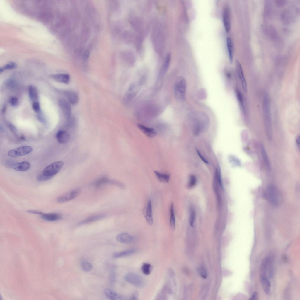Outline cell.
<instances>
[{
    "label": "cell",
    "mask_w": 300,
    "mask_h": 300,
    "mask_svg": "<svg viewBox=\"0 0 300 300\" xmlns=\"http://www.w3.org/2000/svg\"><path fill=\"white\" fill-rule=\"evenodd\" d=\"M194 134L198 135L204 130L209 125L208 117L205 113L197 112L192 113L190 117Z\"/></svg>",
    "instance_id": "6da1fadb"
},
{
    "label": "cell",
    "mask_w": 300,
    "mask_h": 300,
    "mask_svg": "<svg viewBox=\"0 0 300 300\" xmlns=\"http://www.w3.org/2000/svg\"><path fill=\"white\" fill-rule=\"evenodd\" d=\"M263 110L264 124L266 134L268 140L271 141L272 138V130L269 98L267 94H265L264 97Z\"/></svg>",
    "instance_id": "7a4b0ae2"
},
{
    "label": "cell",
    "mask_w": 300,
    "mask_h": 300,
    "mask_svg": "<svg viewBox=\"0 0 300 300\" xmlns=\"http://www.w3.org/2000/svg\"><path fill=\"white\" fill-rule=\"evenodd\" d=\"M186 81L182 76L178 77L175 83L174 91L176 100L179 102H183L185 99L186 90Z\"/></svg>",
    "instance_id": "3957f363"
},
{
    "label": "cell",
    "mask_w": 300,
    "mask_h": 300,
    "mask_svg": "<svg viewBox=\"0 0 300 300\" xmlns=\"http://www.w3.org/2000/svg\"><path fill=\"white\" fill-rule=\"evenodd\" d=\"M265 197L273 205H279L280 201L279 191L276 186L270 185L267 186L264 193Z\"/></svg>",
    "instance_id": "277c9868"
},
{
    "label": "cell",
    "mask_w": 300,
    "mask_h": 300,
    "mask_svg": "<svg viewBox=\"0 0 300 300\" xmlns=\"http://www.w3.org/2000/svg\"><path fill=\"white\" fill-rule=\"evenodd\" d=\"M140 85V83L138 82L131 84L123 97V101L125 104H128L132 101L139 92Z\"/></svg>",
    "instance_id": "5b68a950"
},
{
    "label": "cell",
    "mask_w": 300,
    "mask_h": 300,
    "mask_svg": "<svg viewBox=\"0 0 300 300\" xmlns=\"http://www.w3.org/2000/svg\"><path fill=\"white\" fill-rule=\"evenodd\" d=\"M63 165L64 163L62 161L52 163L44 169L42 173L46 176L52 178L59 171Z\"/></svg>",
    "instance_id": "8992f818"
},
{
    "label": "cell",
    "mask_w": 300,
    "mask_h": 300,
    "mask_svg": "<svg viewBox=\"0 0 300 300\" xmlns=\"http://www.w3.org/2000/svg\"><path fill=\"white\" fill-rule=\"evenodd\" d=\"M81 190L76 188L58 196L56 199L57 202L62 203L68 202L75 198L80 194Z\"/></svg>",
    "instance_id": "52a82bcc"
},
{
    "label": "cell",
    "mask_w": 300,
    "mask_h": 300,
    "mask_svg": "<svg viewBox=\"0 0 300 300\" xmlns=\"http://www.w3.org/2000/svg\"><path fill=\"white\" fill-rule=\"evenodd\" d=\"M32 150L33 148L30 146H21L11 150L8 152V154L10 157L15 158L28 154Z\"/></svg>",
    "instance_id": "ba28073f"
},
{
    "label": "cell",
    "mask_w": 300,
    "mask_h": 300,
    "mask_svg": "<svg viewBox=\"0 0 300 300\" xmlns=\"http://www.w3.org/2000/svg\"><path fill=\"white\" fill-rule=\"evenodd\" d=\"M124 278L126 282L134 286L141 287L144 285V282L143 279L136 274L129 273L125 274Z\"/></svg>",
    "instance_id": "9c48e42d"
},
{
    "label": "cell",
    "mask_w": 300,
    "mask_h": 300,
    "mask_svg": "<svg viewBox=\"0 0 300 300\" xmlns=\"http://www.w3.org/2000/svg\"><path fill=\"white\" fill-rule=\"evenodd\" d=\"M58 103L65 117L67 119L71 117V107L69 103L65 99H61L59 100Z\"/></svg>",
    "instance_id": "30bf717a"
},
{
    "label": "cell",
    "mask_w": 300,
    "mask_h": 300,
    "mask_svg": "<svg viewBox=\"0 0 300 300\" xmlns=\"http://www.w3.org/2000/svg\"><path fill=\"white\" fill-rule=\"evenodd\" d=\"M235 65L238 77L241 80L243 90L245 92L247 91V83L241 65L237 60H235Z\"/></svg>",
    "instance_id": "8fae6325"
},
{
    "label": "cell",
    "mask_w": 300,
    "mask_h": 300,
    "mask_svg": "<svg viewBox=\"0 0 300 300\" xmlns=\"http://www.w3.org/2000/svg\"><path fill=\"white\" fill-rule=\"evenodd\" d=\"M56 137L59 143L64 144L67 143L69 141L70 138V135L66 131L60 130L56 133Z\"/></svg>",
    "instance_id": "7c38bea8"
},
{
    "label": "cell",
    "mask_w": 300,
    "mask_h": 300,
    "mask_svg": "<svg viewBox=\"0 0 300 300\" xmlns=\"http://www.w3.org/2000/svg\"><path fill=\"white\" fill-rule=\"evenodd\" d=\"M223 19L224 25L226 32H229L231 27L230 11L228 8L226 6L223 9Z\"/></svg>",
    "instance_id": "4fadbf2b"
},
{
    "label": "cell",
    "mask_w": 300,
    "mask_h": 300,
    "mask_svg": "<svg viewBox=\"0 0 300 300\" xmlns=\"http://www.w3.org/2000/svg\"><path fill=\"white\" fill-rule=\"evenodd\" d=\"M31 167V165L29 162L24 161L17 163H14L11 168L18 171H23L29 169Z\"/></svg>",
    "instance_id": "5bb4252c"
},
{
    "label": "cell",
    "mask_w": 300,
    "mask_h": 300,
    "mask_svg": "<svg viewBox=\"0 0 300 300\" xmlns=\"http://www.w3.org/2000/svg\"><path fill=\"white\" fill-rule=\"evenodd\" d=\"M103 291L104 294L109 299L120 300L124 299V297L116 293L110 289L105 288Z\"/></svg>",
    "instance_id": "9a60e30c"
},
{
    "label": "cell",
    "mask_w": 300,
    "mask_h": 300,
    "mask_svg": "<svg viewBox=\"0 0 300 300\" xmlns=\"http://www.w3.org/2000/svg\"><path fill=\"white\" fill-rule=\"evenodd\" d=\"M51 76L54 80L65 84L68 83L70 81V76L67 74H56Z\"/></svg>",
    "instance_id": "2e32d148"
},
{
    "label": "cell",
    "mask_w": 300,
    "mask_h": 300,
    "mask_svg": "<svg viewBox=\"0 0 300 300\" xmlns=\"http://www.w3.org/2000/svg\"><path fill=\"white\" fill-rule=\"evenodd\" d=\"M64 93L71 104L75 105L77 103L79 98L78 95L76 92L73 91L68 90L65 91Z\"/></svg>",
    "instance_id": "e0dca14e"
},
{
    "label": "cell",
    "mask_w": 300,
    "mask_h": 300,
    "mask_svg": "<svg viewBox=\"0 0 300 300\" xmlns=\"http://www.w3.org/2000/svg\"><path fill=\"white\" fill-rule=\"evenodd\" d=\"M42 219L49 221H54L61 219L62 217L60 214L57 213H44L40 215Z\"/></svg>",
    "instance_id": "ac0fdd59"
},
{
    "label": "cell",
    "mask_w": 300,
    "mask_h": 300,
    "mask_svg": "<svg viewBox=\"0 0 300 300\" xmlns=\"http://www.w3.org/2000/svg\"><path fill=\"white\" fill-rule=\"evenodd\" d=\"M137 125L141 131L147 136L153 138L156 135V132L154 129L147 127L140 124H138Z\"/></svg>",
    "instance_id": "d6986e66"
},
{
    "label": "cell",
    "mask_w": 300,
    "mask_h": 300,
    "mask_svg": "<svg viewBox=\"0 0 300 300\" xmlns=\"http://www.w3.org/2000/svg\"><path fill=\"white\" fill-rule=\"evenodd\" d=\"M271 258L269 256L265 257L262 262L260 272V278L266 277L269 263Z\"/></svg>",
    "instance_id": "ffe728a7"
},
{
    "label": "cell",
    "mask_w": 300,
    "mask_h": 300,
    "mask_svg": "<svg viewBox=\"0 0 300 300\" xmlns=\"http://www.w3.org/2000/svg\"><path fill=\"white\" fill-rule=\"evenodd\" d=\"M117 240L121 243H129L133 240V237L127 233H122L118 235L116 237Z\"/></svg>",
    "instance_id": "44dd1931"
},
{
    "label": "cell",
    "mask_w": 300,
    "mask_h": 300,
    "mask_svg": "<svg viewBox=\"0 0 300 300\" xmlns=\"http://www.w3.org/2000/svg\"><path fill=\"white\" fill-rule=\"evenodd\" d=\"M145 218L148 224L151 225L153 223L152 217V207L151 200L148 201L145 212Z\"/></svg>",
    "instance_id": "7402d4cb"
},
{
    "label": "cell",
    "mask_w": 300,
    "mask_h": 300,
    "mask_svg": "<svg viewBox=\"0 0 300 300\" xmlns=\"http://www.w3.org/2000/svg\"><path fill=\"white\" fill-rule=\"evenodd\" d=\"M106 216V214H99L92 215L80 221L79 224H83L96 221L103 219Z\"/></svg>",
    "instance_id": "603a6c76"
},
{
    "label": "cell",
    "mask_w": 300,
    "mask_h": 300,
    "mask_svg": "<svg viewBox=\"0 0 300 300\" xmlns=\"http://www.w3.org/2000/svg\"><path fill=\"white\" fill-rule=\"evenodd\" d=\"M227 46L229 54V60L232 63L233 58L234 47L233 44L230 37H228L226 38Z\"/></svg>",
    "instance_id": "cb8c5ba5"
},
{
    "label": "cell",
    "mask_w": 300,
    "mask_h": 300,
    "mask_svg": "<svg viewBox=\"0 0 300 300\" xmlns=\"http://www.w3.org/2000/svg\"><path fill=\"white\" fill-rule=\"evenodd\" d=\"M137 251V249H132L121 252H116L113 253V256L114 258L128 256L134 254Z\"/></svg>",
    "instance_id": "d4e9b609"
},
{
    "label": "cell",
    "mask_w": 300,
    "mask_h": 300,
    "mask_svg": "<svg viewBox=\"0 0 300 300\" xmlns=\"http://www.w3.org/2000/svg\"><path fill=\"white\" fill-rule=\"evenodd\" d=\"M261 151L264 164L267 170L269 171L271 170L270 162L264 146L262 144L261 146Z\"/></svg>",
    "instance_id": "484cf974"
},
{
    "label": "cell",
    "mask_w": 300,
    "mask_h": 300,
    "mask_svg": "<svg viewBox=\"0 0 300 300\" xmlns=\"http://www.w3.org/2000/svg\"><path fill=\"white\" fill-rule=\"evenodd\" d=\"M112 180L107 178L103 177L100 178L93 183V185L96 188H99L104 185L108 184H111Z\"/></svg>",
    "instance_id": "4316f807"
},
{
    "label": "cell",
    "mask_w": 300,
    "mask_h": 300,
    "mask_svg": "<svg viewBox=\"0 0 300 300\" xmlns=\"http://www.w3.org/2000/svg\"><path fill=\"white\" fill-rule=\"evenodd\" d=\"M261 284L264 292L268 294L269 293L271 288L270 282L267 277L260 278Z\"/></svg>",
    "instance_id": "83f0119b"
},
{
    "label": "cell",
    "mask_w": 300,
    "mask_h": 300,
    "mask_svg": "<svg viewBox=\"0 0 300 300\" xmlns=\"http://www.w3.org/2000/svg\"><path fill=\"white\" fill-rule=\"evenodd\" d=\"M235 93L239 104L242 112L245 113V108L243 102V97L242 93L238 88H236L235 90Z\"/></svg>",
    "instance_id": "f1b7e54d"
},
{
    "label": "cell",
    "mask_w": 300,
    "mask_h": 300,
    "mask_svg": "<svg viewBox=\"0 0 300 300\" xmlns=\"http://www.w3.org/2000/svg\"><path fill=\"white\" fill-rule=\"evenodd\" d=\"M170 225L171 229L174 230L175 227V221L174 205L172 203L170 207Z\"/></svg>",
    "instance_id": "f546056e"
},
{
    "label": "cell",
    "mask_w": 300,
    "mask_h": 300,
    "mask_svg": "<svg viewBox=\"0 0 300 300\" xmlns=\"http://www.w3.org/2000/svg\"><path fill=\"white\" fill-rule=\"evenodd\" d=\"M170 59V54H168L159 73V76L160 77H163L166 73L169 65Z\"/></svg>",
    "instance_id": "4dcf8cb0"
},
{
    "label": "cell",
    "mask_w": 300,
    "mask_h": 300,
    "mask_svg": "<svg viewBox=\"0 0 300 300\" xmlns=\"http://www.w3.org/2000/svg\"><path fill=\"white\" fill-rule=\"evenodd\" d=\"M154 172L160 182L167 183L169 181L170 176L169 174L162 173L157 171H154Z\"/></svg>",
    "instance_id": "1f68e13d"
},
{
    "label": "cell",
    "mask_w": 300,
    "mask_h": 300,
    "mask_svg": "<svg viewBox=\"0 0 300 300\" xmlns=\"http://www.w3.org/2000/svg\"><path fill=\"white\" fill-rule=\"evenodd\" d=\"M28 92L30 98L31 100H35L37 98V92L33 86L30 85L29 86Z\"/></svg>",
    "instance_id": "d6a6232c"
},
{
    "label": "cell",
    "mask_w": 300,
    "mask_h": 300,
    "mask_svg": "<svg viewBox=\"0 0 300 300\" xmlns=\"http://www.w3.org/2000/svg\"><path fill=\"white\" fill-rule=\"evenodd\" d=\"M151 266L147 263H144L141 267V270L142 273L145 275H149L151 272Z\"/></svg>",
    "instance_id": "836d02e7"
},
{
    "label": "cell",
    "mask_w": 300,
    "mask_h": 300,
    "mask_svg": "<svg viewBox=\"0 0 300 300\" xmlns=\"http://www.w3.org/2000/svg\"><path fill=\"white\" fill-rule=\"evenodd\" d=\"M82 270L85 272H88L92 270L93 266L89 262L84 261L82 262L81 265Z\"/></svg>",
    "instance_id": "e575fe53"
},
{
    "label": "cell",
    "mask_w": 300,
    "mask_h": 300,
    "mask_svg": "<svg viewBox=\"0 0 300 300\" xmlns=\"http://www.w3.org/2000/svg\"><path fill=\"white\" fill-rule=\"evenodd\" d=\"M6 85L8 88L11 90H13L16 88L17 84L15 80L9 79L7 81Z\"/></svg>",
    "instance_id": "d590c367"
},
{
    "label": "cell",
    "mask_w": 300,
    "mask_h": 300,
    "mask_svg": "<svg viewBox=\"0 0 300 300\" xmlns=\"http://www.w3.org/2000/svg\"><path fill=\"white\" fill-rule=\"evenodd\" d=\"M197 182L196 177L193 175H191L189 177V180L188 184V188H192L194 186Z\"/></svg>",
    "instance_id": "8d00e7d4"
},
{
    "label": "cell",
    "mask_w": 300,
    "mask_h": 300,
    "mask_svg": "<svg viewBox=\"0 0 300 300\" xmlns=\"http://www.w3.org/2000/svg\"><path fill=\"white\" fill-rule=\"evenodd\" d=\"M195 213L194 209L191 208L190 210L189 224L191 226L193 227L195 219Z\"/></svg>",
    "instance_id": "74e56055"
},
{
    "label": "cell",
    "mask_w": 300,
    "mask_h": 300,
    "mask_svg": "<svg viewBox=\"0 0 300 300\" xmlns=\"http://www.w3.org/2000/svg\"><path fill=\"white\" fill-rule=\"evenodd\" d=\"M198 273L200 276L202 278L206 279L207 276V274L205 269L202 266L200 267L198 269Z\"/></svg>",
    "instance_id": "f35d334b"
},
{
    "label": "cell",
    "mask_w": 300,
    "mask_h": 300,
    "mask_svg": "<svg viewBox=\"0 0 300 300\" xmlns=\"http://www.w3.org/2000/svg\"><path fill=\"white\" fill-rule=\"evenodd\" d=\"M7 126L10 131L16 136H17L18 135V131L16 127L13 124L11 123H8L7 124Z\"/></svg>",
    "instance_id": "ab89813d"
},
{
    "label": "cell",
    "mask_w": 300,
    "mask_h": 300,
    "mask_svg": "<svg viewBox=\"0 0 300 300\" xmlns=\"http://www.w3.org/2000/svg\"><path fill=\"white\" fill-rule=\"evenodd\" d=\"M52 178L44 175L42 173L38 175L37 177V180L39 182H42L48 180Z\"/></svg>",
    "instance_id": "60d3db41"
},
{
    "label": "cell",
    "mask_w": 300,
    "mask_h": 300,
    "mask_svg": "<svg viewBox=\"0 0 300 300\" xmlns=\"http://www.w3.org/2000/svg\"><path fill=\"white\" fill-rule=\"evenodd\" d=\"M17 66L16 64L14 62H10L6 64L2 68L3 70L15 68Z\"/></svg>",
    "instance_id": "b9f144b4"
},
{
    "label": "cell",
    "mask_w": 300,
    "mask_h": 300,
    "mask_svg": "<svg viewBox=\"0 0 300 300\" xmlns=\"http://www.w3.org/2000/svg\"><path fill=\"white\" fill-rule=\"evenodd\" d=\"M9 102L10 104L12 106H16L18 103V98L14 96H12L10 98Z\"/></svg>",
    "instance_id": "7bdbcfd3"
},
{
    "label": "cell",
    "mask_w": 300,
    "mask_h": 300,
    "mask_svg": "<svg viewBox=\"0 0 300 300\" xmlns=\"http://www.w3.org/2000/svg\"><path fill=\"white\" fill-rule=\"evenodd\" d=\"M32 108L36 113H40V109L39 103L37 102H34L32 104Z\"/></svg>",
    "instance_id": "ee69618b"
},
{
    "label": "cell",
    "mask_w": 300,
    "mask_h": 300,
    "mask_svg": "<svg viewBox=\"0 0 300 300\" xmlns=\"http://www.w3.org/2000/svg\"><path fill=\"white\" fill-rule=\"evenodd\" d=\"M37 115V118L38 120L42 124L44 125H46L47 124V121L43 116L40 112Z\"/></svg>",
    "instance_id": "f6af8a7d"
},
{
    "label": "cell",
    "mask_w": 300,
    "mask_h": 300,
    "mask_svg": "<svg viewBox=\"0 0 300 300\" xmlns=\"http://www.w3.org/2000/svg\"><path fill=\"white\" fill-rule=\"evenodd\" d=\"M259 298L258 294L257 292H253L249 299L250 300H257Z\"/></svg>",
    "instance_id": "bcb514c9"
},
{
    "label": "cell",
    "mask_w": 300,
    "mask_h": 300,
    "mask_svg": "<svg viewBox=\"0 0 300 300\" xmlns=\"http://www.w3.org/2000/svg\"><path fill=\"white\" fill-rule=\"evenodd\" d=\"M27 212L30 213L38 214L40 215L43 213L40 211L35 210H28Z\"/></svg>",
    "instance_id": "7dc6e473"
},
{
    "label": "cell",
    "mask_w": 300,
    "mask_h": 300,
    "mask_svg": "<svg viewBox=\"0 0 300 300\" xmlns=\"http://www.w3.org/2000/svg\"><path fill=\"white\" fill-rule=\"evenodd\" d=\"M139 298V294L136 292L132 294L130 296V300H138Z\"/></svg>",
    "instance_id": "c3c4849f"
},
{
    "label": "cell",
    "mask_w": 300,
    "mask_h": 300,
    "mask_svg": "<svg viewBox=\"0 0 300 300\" xmlns=\"http://www.w3.org/2000/svg\"><path fill=\"white\" fill-rule=\"evenodd\" d=\"M89 56V52L88 50H86L83 55V59L85 61L88 60Z\"/></svg>",
    "instance_id": "681fc988"
},
{
    "label": "cell",
    "mask_w": 300,
    "mask_h": 300,
    "mask_svg": "<svg viewBox=\"0 0 300 300\" xmlns=\"http://www.w3.org/2000/svg\"><path fill=\"white\" fill-rule=\"evenodd\" d=\"M197 153L199 156H200V158H201L202 159V161L208 164V162L205 159V158H204L203 157V156H202V155L200 153L199 151L198 150H197Z\"/></svg>",
    "instance_id": "f907efd6"
},
{
    "label": "cell",
    "mask_w": 300,
    "mask_h": 300,
    "mask_svg": "<svg viewBox=\"0 0 300 300\" xmlns=\"http://www.w3.org/2000/svg\"><path fill=\"white\" fill-rule=\"evenodd\" d=\"M296 144L297 146V147L299 149L300 148V136H298L296 139Z\"/></svg>",
    "instance_id": "816d5d0a"
}]
</instances>
